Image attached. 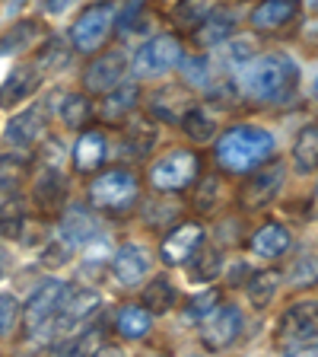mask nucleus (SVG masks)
I'll return each mask as SVG.
<instances>
[{"instance_id": "obj_1", "label": "nucleus", "mask_w": 318, "mask_h": 357, "mask_svg": "<svg viewBox=\"0 0 318 357\" xmlns=\"http://www.w3.org/2000/svg\"><path fill=\"white\" fill-rule=\"evenodd\" d=\"M274 134L264 131L258 125H236L226 128V131L216 137L214 144V160L223 172H232V176H248L258 166L271 163L274 160Z\"/></svg>"}, {"instance_id": "obj_2", "label": "nucleus", "mask_w": 318, "mask_h": 357, "mask_svg": "<svg viewBox=\"0 0 318 357\" xmlns=\"http://www.w3.org/2000/svg\"><path fill=\"white\" fill-rule=\"evenodd\" d=\"M299 67L289 54H264L242 70L245 93L258 102H287L296 93Z\"/></svg>"}, {"instance_id": "obj_3", "label": "nucleus", "mask_w": 318, "mask_h": 357, "mask_svg": "<svg viewBox=\"0 0 318 357\" xmlns=\"http://www.w3.org/2000/svg\"><path fill=\"white\" fill-rule=\"evenodd\" d=\"M277 348L283 354H318V300L293 303L277 322Z\"/></svg>"}, {"instance_id": "obj_4", "label": "nucleus", "mask_w": 318, "mask_h": 357, "mask_svg": "<svg viewBox=\"0 0 318 357\" xmlns=\"http://www.w3.org/2000/svg\"><path fill=\"white\" fill-rule=\"evenodd\" d=\"M141 198V182L131 169H105L99 172L93 182H89V201L96 204L99 211H109V214H125L137 204Z\"/></svg>"}, {"instance_id": "obj_5", "label": "nucleus", "mask_w": 318, "mask_h": 357, "mask_svg": "<svg viewBox=\"0 0 318 357\" xmlns=\"http://www.w3.org/2000/svg\"><path fill=\"white\" fill-rule=\"evenodd\" d=\"M200 176V160L194 150H169L150 166V185L156 192H185L198 182Z\"/></svg>"}, {"instance_id": "obj_6", "label": "nucleus", "mask_w": 318, "mask_h": 357, "mask_svg": "<svg viewBox=\"0 0 318 357\" xmlns=\"http://www.w3.org/2000/svg\"><path fill=\"white\" fill-rule=\"evenodd\" d=\"M185 52H182V42L175 36H153L141 52L134 54V77L141 80H156V77H166L172 74L178 64H182Z\"/></svg>"}, {"instance_id": "obj_7", "label": "nucleus", "mask_w": 318, "mask_h": 357, "mask_svg": "<svg viewBox=\"0 0 318 357\" xmlns=\"http://www.w3.org/2000/svg\"><path fill=\"white\" fill-rule=\"evenodd\" d=\"M115 29V13H111V3H93L77 16L70 38H74V48L83 54H93L105 45V38Z\"/></svg>"}, {"instance_id": "obj_8", "label": "nucleus", "mask_w": 318, "mask_h": 357, "mask_svg": "<svg viewBox=\"0 0 318 357\" xmlns=\"http://www.w3.org/2000/svg\"><path fill=\"white\" fill-rule=\"evenodd\" d=\"M242 310L239 306H216L207 319H200V342L207 351H226L242 335Z\"/></svg>"}, {"instance_id": "obj_9", "label": "nucleus", "mask_w": 318, "mask_h": 357, "mask_svg": "<svg viewBox=\"0 0 318 357\" xmlns=\"http://www.w3.org/2000/svg\"><path fill=\"white\" fill-rule=\"evenodd\" d=\"M67 287H70V284H64L61 278H48L42 287L32 290V297L26 300V326H29L32 332H38V328H45V326H51L54 322Z\"/></svg>"}, {"instance_id": "obj_10", "label": "nucleus", "mask_w": 318, "mask_h": 357, "mask_svg": "<svg viewBox=\"0 0 318 357\" xmlns=\"http://www.w3.org/2000/svg\"><path fill=\"white\" fill-rule=\"evenodd\" d=\"M280 188H283V166L274 163V166H267V169L258 166L255 176H248V182H245L242 192H239V204H242L245 211H261L277 198Z\"/></svg>"}, {"instance_id": "obj_11", "label": "nucleus", "mask_w": 318, "mask_h": 357, "mask_svg": "<svg viewBox=\"0 0 318 357\" xmlns=\"http://www.w3.org/2000/svg\"><path fill=\"white\" fill-rule=\"evenodd\" d=\"M111 275L121 287H141L143 278L150 275V252L137 243H125L111 259Z\"/></svg>"}, {"instance_id": "obj_12", "label": "nucleus", "mask_w": 318, "mask_h": 357, "mask_svg": "<svg viewBox=\"0 0 318 357\" xmlns=\"http://www.w3.org/2000/svg\"><path fill=\"white\" fill-rule=\"evenodd\" d=\"M127 74V58L125 52H109L102 54V58H96L93 64L86 67V74H83V86L89 89V93H109V89H115L121 80H125Z\"/></svg>"}, {"instance_id": "obj_13", "label": "nucleus", "mask_w": 318, "mask_h": 357, "mask_svg": "<svg viewBox=\"0 0 318 357\" xmlns=\"http://www.w3.org/2000/svg\"><path fill=\"white\" fill-rule=\"evenodd\" d=\"M99 306H102V297H99L96 290H83V287H67L64 300H61V310L58 316H54V322H58L61 328H74V326H83V322H89L93 316L99 312Z\"/></svg>"}, {"instance_id": "obj_14", "label": "nucleus", "mask_w": 318, "mask_h": 357, "mask_svg": "<svg viewBox=\"0 0 318 357\" xmlns=\"http://www.w3.org/2000/svg\"><path fill=\"white\" fill-rule=\"evenodd\" d=\"M42 86V70L35 64L13 67L7 80L0 83V109H16L19 102L35 96V89Z\"/></svg>"}, {"instance_id": "obj_15", "label": "nucleus", "mask_w": 318, "mask_h": 357, "mask_svg": "<svg viewBox=\"0 0 318 357\" xmlns=\"http://www.w3.org/2000/svg\"><path fill=\"white\" fill-rule=\"evenodd\" d=\"M204 243V227L200 223H178L175 230L163 239V261L166 265H185L191 252Z\"/></svg>"}, {"instance_id": "obj_16", "label": "nucleus", "mask_w": 318, "mask_h": 357, "mask_svg": "<svg viewBox=\"0 0 318 357\" xmlns=\"http://www.w3.org/2000/svg\"><path fill=\"white\" fill-rule=\"evenodd\" d=\"M32 201L38 204V211H58L61 204L67 201V176L61 169H42L35 178V185H32Z\"/></svg>"}, {"instance_id": "obj_17", "label": "nucleus", "mask_w": 318, "mask_h": 357, "mask_svg": "<svg viewBox=\"0 0 318 357\" xmlns=\"http://www.w3.org/2000/svg\"><path fill=\"white\" fill-rule=\"evenodd\" d=\"M42 134H45V112L42 109H26L22 115H13V119H10L7 131H3V141H7L10 147H26L29 150Z\"/></svg>"}, {"instance_id": "obj_18", "label": "nucleus", "mask_w": 318, "mask_h": 357, "mask_svg": "<svg viewBox=\"0 0 318 357\" xmlns=\"http://www.w3.org/2000/svg\"><path fill=\"white\" fill-rule=\"evenodd\" d=\"M299 13L296 0H261L252 10V26L261 32H274L283 29L287 22H293V16Z\"/></svg>"}, {"instance_id": "obj_19", "label": "nucleus", "mask_w": 318, "mask_h": 357, "mask_svg": "<svg viewBox=\"0 0 318 357\" xmlns=\"http://www.w3.org/2000/svg\"><path fill=\"white\" fill-rule=\"evenodd\" d=\"M289 243H293V236H289V230L283 227V223H264V227L255 230L252 239H248L252 252L258 255V259H264V261L280 259V255L289 249Z\"/></svg>"}, {"instance_id": "obj_20", "label": "nucleus", "mask_w": 318, "mask_h": 357, "mask_svg": "<svg viewBox=\"0 0 318 357\" xmlns=\"http://www.w3.org/2000/svg\"><path fill=\"white\" fill-rule=\"evenodd\" d=\"M109 156V141L102 131H83L74 144V166L80 172H96Z\"/></svg>"}, {"instance_id": "obj_21", "label": "nucleus", "mask_w": 318, "mask_h": 357, "mask_svg": "<svg viewBox=\"0 0 318 357\" xmlns=\"http://www.w3.org/2000/svg\"><path fill=\"white\" fill-rule=\"evenodd\" d=\"M99 233V223L96 217L89 214L86 208H70L64 214V220H61V239H64L70 249H80V245H86L89 239Z\"/></svg>"}, {"instance_id": "obj_22", "label": "nucleus", "mask_w": 318, "mask_h": 357, "mask_svg": "<svg viewBox=\"0 0 318 357\" xmlns=\"http://www.w3.org/2000/svg\"><path fill=\"white\" fill-rule=\"evenodd\" d=\"M232 29H236V10L210 7L204 22L194 29V38H198V45H220L232 36Z\"/></svg>"}, {"instance_id": "obj_23", "label": "nucleus", "mask_w": 318, "mask_h": 357, "mask_svg": "<svg viewBox=\"0 0 318 357\" xmlns=\"http://www.w3.org/2000/svg\"><path fill=\"white\" fill-rule=\"evenodd\" d=\"M137 99H141V89L137 83H125L121 80L115 89H109L102 99V119L105 121H127L134 109H137Z\"/></svg>"}, {"instance_id": "obj_24", "label": "nucleus", "mask_w": 318, "mask_h": 357, "mask_svg": "<svg viewBox=\"0 0 318 357\" xmlns=\"http://www.w3.org/2000/svg\"><path fill=\"white\" fill-rule=\"evenodd\" d=\"M185 271L194 284H210V281H216L220 271H223V255L216 252V249H210V245L200 243L191 252V259L185 261Z\"/></svg>"}, {"instance_id": "obj_25", "label": "nucleus", "mask_w": 318, "mask_h": 357, "mask_svg": "<svg viewBox=\"0 0 318 357\" xmlns=\"http://www.w3.org/2000/svg\"><path fill=\"white\" fill-rule=\"evenodd\" d=\"M150 326H153V319H150L147 306H121V310L115 312V332H118L125 342H141V338H147Z\"/></svg>"}, {"instance_id": "obj_26", "label": "nucleus", "mask_w": 318, "mask_h": 357, "mask_svg": "<svg viewBox=\"0 0 318 357\" xmlns=\"http://www.w3.org/2000/svg\"><path fill=\"white\" fill-rule=\"evenodd\" d=\"M38 36H42V26H38L35 20L13 22V26H10V29L0 36V58H3V54H16V52H22V48L35 45Z\"/></svg>"}, {"instance_id": "obj_27", "label": "nucleus", "mask_w": 318, "mask_h": 357, "mask_svg": "<svg viewBox=\"0 0 318 357\" xmlns=\"http://www.w3.org/2000/svg\"><path fill=\"white\" fill-rule=\"evenodd\" d=\"M178 303V290L175 284L169 281V278H153V281L143 287V306H147L153 316H159V312H169L172 306Z\"/></svg>"}, {"instance_id": "obj_28", "label": "nucleus", "mask_w": 318, "mask_h": 357, "mask_svg": "<svg viewBox=\"0 0 318 357\" xmlns=\"http://www.w3.org/2000/svg\"><path fill=\"white\" fill-rule=\"evenodd\" d=\"M293 166L296 172H315L318 169V128H303L293 144Z\"/></svg>"}, {"instance_id": "obj_29", "label": "nucleus", "mask_w": 318, "mask_h": 357, "mask_svg": "<svg viewBox=\"0 0 318 357\" xmlns=\"http://www.w3.org/2000/svg\"><path fill=\"white\" fill-rule=\"evenodd\" d=\"M277 287H280V275L277 271H255V275H248V300H252V306H258V310H264V306L274 303V294Z\"/></svg>"}, {"instance_id": "obj_30", "label": "nucleus", "mask_w": 318, "mask_h": 357, "mask_svg": "<svg viewBox=\"0 0 318 357\" xmlns=\"http://www.w3.org/2000/svg\"><path fill=\"white\" fill-rule=\"evenodd\" d=\"M29 172V160L19 153H0V195H13Z\"/></svg>"}, {"instance_id": "obj_31", "label": "nucleus", "mask_w": 318, "mask_h": 357, "mask_svg": "<svg viewBox=\"0 0 318 357\" xmlns=\"http://www.w3.org/2000/svg\"><path fill=\"white\" fill-rule=\"evenodd\" d=\"M178 125H182V131H185L194 144H207L216 134L214 115H207L204 109H185V115L178 119Z\"/></svg>"}, {"instance_id": "obj_32", "label": "nucleus", "mask_w": 318, "mask_h": 357, "mask_svg": "<svg viewBox=\"0 0 318 357\" xmlns=\"http://www.w3.org/2000/svg\"><path fill=\"white\" fill-rule=\"evenodd\" d=\"M26 227V204L22 198L10 195L7 201H0V236H19Z\"/></svg>"}, {"instance_id": "obj_33", "label": "nucleus", "mask_w": 318, "mask_h": 357, "mask_svg": "<svg viewBox=\"0 0 318 357\" xmlns=\"http://www.w3.org/2000/svg\"><path fill=\"white\" fill-rule=\"evenodd\" d=\"M153 144H156V125H150V121H143V119H134L131 125H127L125 150H131L134 156H143L147 150H153Z\"/></svg>"}, {"instance_id": "obj_34", "label": "nucleus", "mask_w": 318, "mask_h": 357, "mask_svg": "<svg viewBox=\"0 0 318 357\" xmlns=\"http://www.w3.org/2000/svg\"><path fill=\"white\" fill-rule=\"evenodd\" d=\"M58 115L67 128H83L89 119H93V102H89L83 93H70V96H64Z\"/></svg>"}, {"instance_id": "obj_35", "label": "nucleus", "mask_w": 318, "mask_h": 357, "mask_svg": "<svg viewBox=\"0 0 318 357\" xmlns=\"http://www.w3.org/2000/svg\"><path fill=\"white\" fill-rule=\"evenodd\" d=\"M210 13V3L207 0H178L175 7V22L182 26V29H198L200 22H204V16Z\"/></svg>"}, {"instance_id": "obj_36", "label": "nucleus", "mask_w": 318, "mask_h": 357, "mask_svg": "<svg viewBox=\"0 0 318 357\" xmlns=\"http://www.w3.org/2000/svg\"><path fill=\"white\" fill-rule=\"evenodd\" d=\"M67 58H70V48H64V42L61 38H51V42L45 45L42 52H38V58L32 61V64L38 67V70H61V67L67 64Z\"/></svg>"}, {"instance_id": "obj_37", "label": "nucleus", "mask_w": 318, "mask_h": 357, "mask_svg": "<svg viewBox=\"0 0 318 357\" xmlns=\"http://www.w3.org/2000/svg\"><path fill=\"white\" fill-rule=\"evenodd\" d=\"M216 306H220V290H204V294H198V297L188 303V319H194V322L207 319Z\"/></svg>"}, {"instance_id": "obj_38", "label": "nucleus", "mask_w": 318, "mask_h": 357, "mask_svg": "<svg viewBox=\"0 0 318 357\" xmlns=\"http://www.w3.org/2000/svg\"><path fill=\"white\" fill-rule=\"evenodd\" d=\"M19 319V303L13 294H0V335H10Z\"/></svg>"}, {"instance_id": "obj_39", "label": "nucleus", "mask_w": 318, "mask_h": 357, "mask_svg": "<svg viewBox=\"0 0 318 357\" xmlns=\"http://www.w3.org/2000/svg\"><path fill=\"white\" fill-rule=\"evenodd\" d=\"M216 195H220V182H216V176H204V185L194 192V208L198 211H214Z\"/></svg>"}, {"instance_id": "obj_40", "label": "nucleus", "mask_w": 318, "mask_h": 357, "mask_svg": "<svg viewBox=\"0 0 318 357\" xmlns=\"http://www.w3.org/2000/svg\"><path fill=\"white\" fill-rule=\"evenodd\" d=\"M182 67H185V80L191 86H207V61L204 58H182Z\"/></svg>"}, {"instance_id": "obj_41", "label": "nucleus", "mask_w": 318, "mask_h": 357, "mask_svg": "<svg viewBox=\"0 0 318 357\" xmlns=\"http://www.w3.org/2000/svg\"><path fill=\"white\" fill-rule=\"evenodd\" d=\"M289 275H293V284H312L318 278V259L315 255H303Z\"/></svg>"}, {"instance_id": "obj_42", "label": "nucleus", "mask_w": 318, "mask_h": 357, "mask_svg": "<svg viewBox=\"0 0 318 357\" xmlns=\"http://www.w3.org/2000/svg\"><path fill=\"white\" fill-rule=\"evenodd\" d=\"M143 7H147V0H131V7H125V13H121V20H118V29H131Z\"/></svg>"}, {"instance_id": "obj_43", "label": "nucleus", "mask_w": 318, "mask_h": 357, "mask_svg": "<svg viewBox=\"0 0 318 357\" xmlns=\"http://www.w3.org/2000/svg\"><path fill=\"white\" fill-rule=\"evenodd\" d=\"M74 3L77 0H45V10H48L51 16H58V13H64V10H70Z\"/></svg>"}, {"instance_id": "obj_44", "label": "nucleus", "mask_w": 318, "mask_h": 357, "mask_svg": "<svg viewBox=\"0 0 318 357\" xmlns=\"http://www.w3.org/2000/svg\"><path fill=\"white\" fill-rule=\"evenodd\" d=\"M315 89H318V80H315Z\"/></svg>"}]
</instances>
